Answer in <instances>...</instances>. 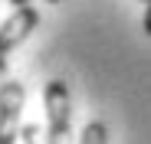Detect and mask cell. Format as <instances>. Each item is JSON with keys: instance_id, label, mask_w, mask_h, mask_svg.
<instances>
[{"instance_id": "ba28073f", "label": "cell", "mask_w": 151, "mask_h": 144, "mask_svg": "<svg viewBox=\"0 0 151 144\" xmlns=\"http://www.w3.org/2000/svg\"><path fill=\"white\" fill-rule=\"evenodd\" d=\"M46 4H63V0H46Z\"/></svg>"}, {"instance_id": "8992f818", "label": "cell", "mask_w": 151, "mask_h": 144, "mask_svg": "<svg viewBox=\"0 0 151 144\" xmlns=\"http://www.w3.org/2000/svg\"><path fill=\"white\" fill-rule=\"evenodd\" d=\"M141 30L151 36V0H148V4H145V16H141Z\"/></svg>"}, {"instance_id": "9c48e42d", "label": "cell", "mask_w": 151, "mask_h": 144, "mask_svg": "<svg viewBox=\"0 0 151 144\" xmlns=\"http://www.w3.org/2000/svg\"><path fill=\"white\" fill-rule=\"evenodd\" d=\"M141 4H148V0H141Z\"/></svg>"}, {"instance_id": "3957f363", "label": "cell", "mask_w": 151, "mask_h": 144, "mask_svg": "<svg viewBox=\"0 0 151 144\" xmlns=\"http://www.w3.org/2000/svg\"><path fill=\"white\" fill-rule=\"evenodd\" d=\"M36 26H40L36 7H17L4 23H0V76H4V66H7L10 49H17V46L27 39Z\"/></svg>"}, {"instance_id": "6da1fadb", "label": "cell", "mask_w": 151, "mask_h": 144, "mask_svg": "<svg viewBox=\"0 0 151 144\" xmlns=\"http://www.w3.org/2000/svg\"><path fill=\"white\" fill-rule=\"evenodd\" d=\"M43 105H46V144H72L69 118H72V98L69 85L63 79H49L43 88Z\"/></svg>"}, {"instance_id": "277c9868", "label": "cell", "mask_w": 151, "mask_h": 144, "mask_svg": "<svg viewBox=\"0 0 151 144\" xmlns=\"http://www.w3.org/2000/svg\"><path fill=\"white\" fill-rule=\"evenodd\" d=\"M79 144H109V128L105 121H89L79 134Z\"/></svg>"}, {"instance_id": "5b68a950", "label": "cell", "mask_w": 151, "mask_h": 144, "mask_svg": "<svg viewBox=\"0 0 151 144\" xmlns=\"http://www.w3.org/2000/svg\"><path fill=\"white\" fill-rule=\"evenodd\" d=\"M20 141H23V144H46V131H43L36 121H33V125H23Z\"/></svg>"}, {"instance_id": "52a82bcc", "label": "cell", "mask_w": 151, "mask_h": 144, "mask_svg": "<svg viewBox=\"0 0 151 144\" xmlns=\"http://www.w3.org/2000/svg\"><path fill=\"white\" fill-rule=\"evenodd\" d=\"M13 7H30V0H10Z\"/></svg>"}, {"instance_id": "7a4b0ae2", "label": "cell", "mask_w": 151, "mask_h": 144, "mask_svg": "<svg viewBox=\"0 0 151 144\" xmlns=\"http://www.w3.org/2000/svg\"><path fill=\"white\" fill-rule=\"evenodd\" d=\"M23 98L27 92L17 79L0 82V144H17L20 141V115H23Z\"/></svg>"}]
</instances>
